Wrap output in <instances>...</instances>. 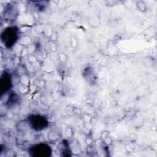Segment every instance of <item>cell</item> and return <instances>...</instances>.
Here are the masks:
<instances>
[{
    "mask_svg": "<svg viewBox=\"0 0 157 157\" xmlns=\"http://www.w3.org/2000/svg\"><path fill=\"white\" fill-rule=\"evenodd\" d=\"M29 123L31 127L36 130H40L47 126V121L44 117L40 115H33L29 118Z\"/></svg>",
    "mask_w": 157,
    "mask_h": 157,
    "instance_id": "2",
    "label": "cell"
},
{
    "mask_svg": "<svg viewBox=\"0 0 157 157\" xmlns=\"http://www.w3.org/2000/svg\"><path fill=\"white\" fill-rule=\"evenodd\" d=\"M18 38L17 29L15 27H9L2 33L1 39L4 45L7 47L13 46Z\"/></svg>",
    "mask_w": 157,
    "mask_h": 157,
    "instance_id": "1",
    "label": "cell"
},
{
    "mask_svg": "<svg viewBox=\"0 0 157 157\" xmlns=\"http://www.w3.org/2000/svg\"><path fill=\"white\" fill-rule=\"evenodd\" d=\"M32 152L34 153V155L37 156H47L50 155L51 150L50 147L47 144H40L34 146Z\"/></svg>",
    "mask_w": 157,
    "mask_h": 157,
    "instance_id": "3",
    "label": "cell"
}]
</instances>
